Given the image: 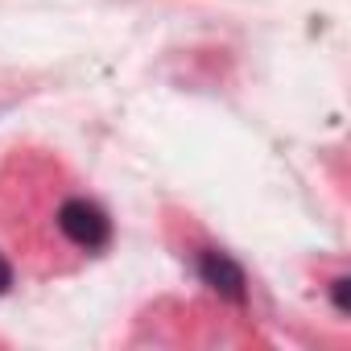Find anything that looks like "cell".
I'll return each instance as SVG.
<instances>
[{"label":"cell","instance_id":"obj_2","mask_svg":"<svg viewBox=\"0 0 351 351\" xmlns=\"http://www.w3.org/2000/svg\"><path fill=\"white\" fill-rule=\"evenodd\" d=\"M199 277H203V285H211L219 298H228V302H244V269L228 256V252H219V248H207L203 256H199Z\"/></svg>","mask_w":351,"mask_h":351},{"label":"cell","instance_id":"obj_1","mask_svg":"<svg viewBox=\"0 0 351 351\" xmlns=\"http://www.w3.org/2000/svg\"><path fill=\"white\" fill-rule=\"evenodd\" d=\"M58 232H62L75 248L95 252V248H104V244L112 240V219H108V211H104L99 203H91V199H66V203L58 207Z\"/></svg>","mask_w":351,"mask_h":351},{"label":"cell","instance_id":"obj_4","mask_svg":"<svg viewBox=\"0 0 351 351\" xmlns=\"http://www.w3.org/2000/svg\"><path fill=\"white\" fill-rule=\"evenodd\" d=\"M9 285H13V269H9L5 256H0V293H9Z\"/></svg>","mask_w":351,"mask_h":351},{"label":"cell","instance_id":"obj_3","mask_svg":"<svg viewBox=\"0 0 351 351\" xmlns=\"http://www.w3.org/2000/svg\"><path fill=\"white\" fill-rule=\"evenodd\" d=\"M330 298H335V310L339 314H351V281L347 277H335L330 281Z\"/></svg>","mask_w":351,"mask_h":351}]
</instances>
